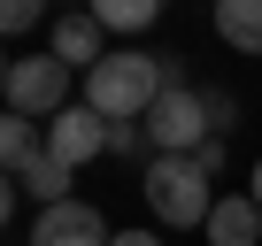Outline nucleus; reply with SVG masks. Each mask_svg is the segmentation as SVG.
<instances>
[{"label": "nucleus", "instance_id": "obj_6", "mask_svg": "<svg viewBox=\"0 0 262 246\" xmlns=\"http://www.w3.org/2000/svg\"><path fill=\"white\" fill-rule=\"evenodd\" d=\"M116 231L100 223V208H85V200H54V208H39V223H31V246H108Z\"/></svg>", "mask_w": 262, "mask_h": 246}, {"label": "nucleus", "instance_id": "obj_20", "mask_svg": "<svg viewBox=\"0 0 262 246\" xmlns=\"http://www.w3.org/2000/svg\"><path fill=\"white\" fill-rule=\"evenodd\" d=\"M8 69H16V62H8V54H0V85H8Z\"/></svg>", "mask_w": 262, "mask_h": 246}, {"label": "nucleus", "instance_id": "obj_14", "mask_svg": "<svg viewBox=\"0 0 262 246\" xmlns=\"http://www.w3.org/2000/svg\"><path fill=\"white\" fill-rule=\"evenodd\" d=\"M108 154H155L147 146V123H108Z\"/></svg>", "mask_w": 262, "mask_h": 246}, {"label": "nucleus", "instance_id": "obj_7", "mask_svg": "<svg viewBox=\"0 0 262 246\" xmlns=\"http://www.w3.org/2000/svg\"><path fill=\"white\" fill-rule=\"evenodd\" d=\"M47 54L93 77V69L108 62V46H100V16H93V8H77V16H54V31H47Z\"/></svg>", "mask_w": 262, "mask_h": 246}, {"label": "nucleus", "instance_id": "obj_2", "mask_svg": "<svg viewBox=\"0 0 262 246\" xmlns=\"http://www.w3.org/2000/svg\"><path fill=\"white\" fill-rule=\"evenodd\" d=\"M147 208L162 215V231H201L216 208V177H201L193 154H147Z\"/></svg>", "mask_w": 262, "mask_h": 246}, {"label": "nucleus", "instance_id": "obj_1", "mask_svg": "<svg viewBox=\"0 0 262 246\" xmlns=\"http://www.w3.org/2000/svg\"><path fill=\"white\" fill-rule=\"evenodd\" d=\"M185 85V69L170 62V54H139V46H116L93 77H85V108L100 115V123H139L162 92H178Z\"/></svg>", "mask_w": 262, "mask_h": 246}, {"label": "nucleus", "instance_id": "obj_9", "mask_svg": "<svg viewBox=\"0 0 262 246\" xmlns=\"http://www.w3.org/2000/svg\"><path fill=\"white\" fill-rule=\"evenodd\" d=\"M216 39L239 54H262V0H216Z\"/></svg>", "mask_w": 262, "mask_h": 246}, {"label": "nucleus", "instance_id": "obj_12", "mask_svg": "<svg viewBox=\"0 0 262 246\" xmlns=\"http://www.w3.org/2000/svg\"><path fill=\"white\" fill-rule=\"evenodd\" d=\"M85 8L100 16V31H123V39H131V31H147L170 0H85Z\"/></svg>", "mask_w": 262, "mask_h": 246}, {"label": "nucleus", "instance_id": "obj_8", "mask_svg": "<svg viewBox=\"0 0 262 246\" xmlns=\"http://www.w3.org/2000/svg\"><path fill=\"white\" fill-rule=\"evenodd\" d=\"M208 246H262V208H254V192H216V208H208Z\"/></svg>", "mask_w": 262, "mask_h": 246}, {"label": "nucleus", "instance_id": "obj_13", "mask_svg": "<svg viewBox=\"0 0 262 246\" xmlns=\"http://www.w3.org/2000/svg\"><path fill=\"white\" fill-rule=\"evenodd\" d=\"M47 16V0H0V39H16V31H39Z\"/></svg>", "mask_w": 262, "mask_h": 246}, {"label": "nucleus", "instance_id": "obj_10", "mask_svg": "<svg viewBox=\"0 0 262 246\" xmlns=\"http://www.w3.org/2000/svg\"><path fill=\"white\" fill-rule=\"evenodd\" d=\"M39 146H47V123H31V115H16V108H0V169L16 177Z\"/></svg>", "mask_w": 262, "mask_h": 246}, {"label": "nucleus", "instance_id": "obj_17", "mask_svg": "<svg viewBox=\"0 0 262 246\" xmlns=\"http://www.w3.org/2000/svg\"><path fill=\"white\" fill-rule=\"evenodd\" d=\"M16 192H24V185H16L8 169H0V223H8V215H16Z\"/></svg>", "mask_w": 262, "mask_h": 246}, {"label": "nucleus", "instance_id": "obj_15", "mask_svg": "<svg viewBox=\"0 0 262 246\" xmlns=\"http://www.w3.org/2000/svg\"><path fill=\"white\" fill-rule=\"evenodd\" d=\"M193 169H201V177H224V139H201V146H193Z\"/></svg>", "mask_w": 262, "mask_h": 246}, {"label": "nucleus", "instance_id": "obj_16", "mask_svg": "<svg viewBox=\"0 0 262 246\" xmlns=\"http://www.w3.org/2000/svg\"><path fill=\"white\" fill-rule=\"evenodd\" d=\"M208 115H216V139H231V115H239L231 92H208Z\"/></svg>", "mask_w": 262, "mask_h": 246}, {"label": "nucleus", "instance_id": "obj_11", "mask_svg": "<svg viewBox=\"0 0 262 246\" xmlns=\"http://www.w3.org/2000/svg\"><path fill=\"white\" fill-rule=\"evenodd\" d=\"M16 185H24V192H31L39 208H54V200H70V169H62V162H54L47 146H39V154H31L24 169H16Z\"/></svg>", "mask_w": 262, "mask_h": 246}, {"label": "nucleus", "instance_id": "obj_4", "mask_svg": "<svg viewBox=\"0 0 262 246\" xmlns=\"http://www.w3.org/2000/svg\"><path fill=\"white\" fill-rule=\"evenodd\" d=\"M0 100H8L16 115H31V123H54V115L70 108V62H54V54L16 62L8 85H0Z\"/></svg>", "mask_w": 262, "mask_h": 246}, {"label": "nucleus", "instance_id": "obj_3", "mask_svg": "<svg viewBox=\"0 0 262 246\" xmlns=\"http://www.w3.org/2000/svg\"><path fill=\"white\" fill-rule=\"evenodd\" d=\"M147 146L155 154H193L201 139H216V115H208V92H193V85H178V92H162L147 115Z\"/></svg>", "mask_w": 262, "mask_h": 246}, {"label": "nucleus", "instance_id": "obj_5", "mask_svg": "<svg viewBox=\"0 0 262 246\" xmlns=\"http://www.w3.org/2000/svg\"><path fill=\"white\" fill-rule=\"evenodd\" d=\"M47 154L62 162V169H77V162H93V154H108V123L85 108V100H70L54 123H47Z\"/></svg>", "mask_w": 262, "mask_h": 246}, {"label": "nucleus", "instance_id": "obj_19", "mask_svg": "<svg viewBox=\"0 0 262 246\" xmlns=\"http://www.w3.org/2000/svg\"><path fill=\"white\" fill-rule=\"evenodd\" d=\"M247 192H254V208H262V162H254V169H247Z\"/></svg>", "mask_w": 262, "mask_h": 246}, {"label": "nucleus", "instance_id": "obj_18", "mask_svg": "<svg viewBox=\"0 0 262 246\" xmlns=\"http://www.w3.org/2000/svg\"><path fill=\"white\" fill-rule=\"evenodd\" d=\"M108 246H162V238H155V231H116Z\"/></svg>", "mask_w": 262, "mask_h": 246}]
</instances>
